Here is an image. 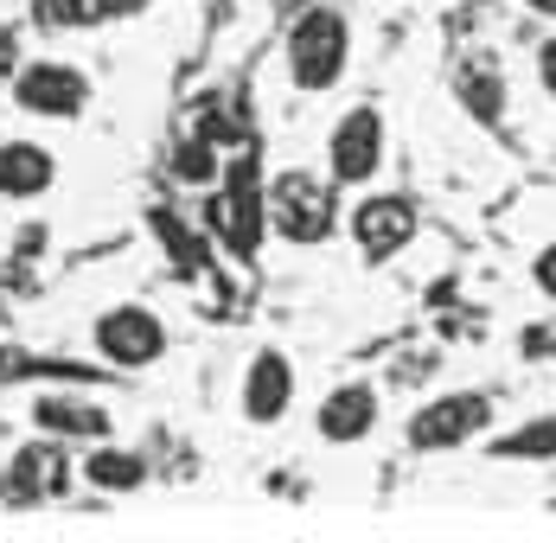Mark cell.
<instances>
[{
  "label": "cell",
  "instance_id": "ba28073f",
  "mask_svg": "<svg viewBox=\"0 0 556 543\" xmlns=\"http://www.w3.org/2000/svg\"><path fill=\"white\" fill-rule=\"evenodd\" d=\"M345 224H352V243H358L365 263H396L416 243V230H422L416 199H403V192H365Z\"/></svg>",
  "mask_w": 556,
  "mask_h": 543
},
{
  "label": "cell",
  "instance_id": "cb8c5ba5",
  "mask_svg": "<svg viewBox=\"0 0 556 543\" xmlns=\"http://www.w3.org/2000/svg\"><path fill=\"white\" fill-rule=\"evenodd\" d=\"M531 13H544V20H556V0H525Z\"/></svg>",
  "mask_w": 556,
  "mask_h": 543
},
{
  "label": "cell",
  "instance_id": "2e32d148",
  "mask_svg": "<svg viewBox=\"0 0 556 543\" xmlns=\"http://www.w3.org/2000/svg\"><path fill=\"white\" fill-rule=\"evenodd\" d=\"M154 237H161V250L179 263V275H186V281H192V275H205V263H212V243H205V237H199V230H192L179 212H167V205H161V212H154Z\"/></svg>",
  "mask_w": 556,
  "mask_h": 543
},
{
  "label": "cell",
  "instance_id": "4fadbf2b",
  "mask_svg": "<svg viewBox=\"0 0 556 543\" xmlns=\"http://www.w3.org/2000/svg\"><path fill=\"white\" fill-rule=\"evenodd\" d=\"M7 473H13V498H20V505H39V498L71 492V467H64V454H58L52 434H46L39 447H20V454L7 460Z\"/></svg>",
  "mask_w": 556,
  "mask_h": 543
},
{
  "label": "cell",
  "instance_id": "3957f363",
  "mask_svg": "<svg viewBox=\"0 0 556 543\" xmlns=\"http://www.w3.org/2000/svg\"><path fill=\"white\" fill-rule=\"evenodd\" d=\"M205 237L224 243L230 256H256L263 250L269 212H263V173H256L250 154L224 166V186H212V199H205Z\"/></svg>",
  "mask_w": 556,
  "mask_h": 543
},
{
  "label": "cell",
  "instance_id": "9a60e30c",
  "mask_svg": "<svg viewBox=\"0 0 556 543\" xmlns=\"http://www.w3.org/2000/svg\"><path fill=\"white\" fill-rule=\"evenodd\" d=\"M454 97H460V109L473 115V122H500L505 115V77L493 58H467L460 71H454Z\"/></svg>",
  "mask_w": 556,
  "mask_h": 543
},
{
  "label": "cell",
  "instance_id": "277c9868",
  "mask_svg": "<svg viewBox=\"0 0 556 543\" xmlns=\"http://www.w3.org/2000/svg\"><path fill=\"white\" fill-rule=\"evenodd\" d=\"M90 339H97V358L110 365V371H148V365H161L167 358V320L154 314V307H141V301H115L97 314L90 326Z\"/></svg>",
  "mask_w": 556,
  "mask_h": 543
},
{
  "label": "cell",
  "instance_id": "d4e9b609",
  "mask_svg": "<svg viewBox=\"0 0 556 543\" xmlns=\"http://www.w3.org/2000/svg\"><path fill=\"white\" fill-rule=\"evenodd\" d=\"M281 7H288V13H294V7H307V0H281Z\"/></svg>",
  "mask_w": 556,
  "mask_h": 543
},
{
  "label": "cell",
  "instance_id": "5b68a950",
  "mask_svg": "<svg viewBox=\"0 0 556 543\" xmlns=\"http://www.w3.org/2000/svg\"><path fill=\"white\" fill-rule=\"evenodd\" d=\"M13 103L39 122H77L90 109V77L64 58H20V71L7 77Z\"/></svg>",
  "mask_w": 556,
  "mask_h": 543
},
{
  "label": "cell",
  "instance_id": "8992f818",
  "mask_svg": "<svg viewBox=\"0 0 556 543\" xmlns=\"http://www.w3.org/2000/svg\"><path fill=\"white\" fill-rule=\"evenodd\" d=\"M486 429H493V396L486 390H447L409 416V447L416 454H454V447L480 441Z\"/></svg>",
  "mask_w": 556,
  "mask_h": 543
},
{
  "label": "cell",
  "instance_id": "7402d4cb",
  "mask_svg": "<svg viewBox=\"0 0 556 543\" xmlns=\"http://www.w3.org/2000/svg\"><path fill=\"white\" fill-rule=\"evenodd\" d=\"M154 0H97V20H135V13H148Z\"/></svg>",
  "mask_w": 556,
  "mask_h": 543
},
{
  "label": "cell",
  "instance_id": "44dd1931",
  "mask_svg": "<svg viewBox=\"0 0 556 543\" xmlns=\"http://www.w3.org/2000/svg\"><path fill=\"white\" fill-rule=\"evenodd\" d=\"M538 84H544V97L556 103V39H544V46H538Z\"/></svg>",
  "mask_w": 556,
  "mask_h": 543
},
{
  "label": "cell",
  "instance_id": "8fae6325",
  "mask_svg": "<svg viewBox=\"0 0 556 543\" xmlns=\"http://www.w3.org/2000/svg\"><path fill=\"white\" fill-rule=\"evenodd\" d=\"M58 186V154L46 141H0V199L33 205Z\"/></svg>",
  "mask_w": 556,
  "mask_h": 543
},
{
  "label": "cell",
  "instance_id": "e0dca14e",
  "mask_svg": "<svg viewBox=\"0 0 556 543\" xmlns=\"http://www.w3.org/2000/svg\"><path fill=\"white\" fill-rule=\"evenodd\" d=\"M493 454H500V460H556V416H538V422H525V429L500 434Z\"/></svg>",
  "mask_w": 556,
  "mask_h": 543
},
{
  "label": "cell",
  "instance_id": "7a4b0ae2",
  "mask_svg": "<svg viewBox=\"0 0 556 543\" xmlns=\"http://www.w3.org/2000/svg\"><path fill=\"white\" fill-rule=\"evenodd\" d=\"M263 212H269V237L314 250L339 230V186L327 173L307 166H281L276 179H263Z\"/></svg>",
  "mask_w": 556,
  "mask_h": 543
},
{
  "label": "cell",
  "instance_id": "9c48e42d",
  "mask_svg": "<svg viewBox=\"0 0 556 543\" xmlns=\"http://www.w3.org/2000/svg\"><path fill=\"white\" fill-rule=\"evenodd\" d=\"M288 409H294V358L276 352V345H263L250 358V371H243V422L276 429Z\"/></svg>",
  "mask_w": 556,
  "mask_h": 543
},
{
  "label": "cell",
  "instance_id": "5bb4252c",
  "mask_svg": "<svg viewBox=\"0 0 556 543\" xmlns=\"http://www.w3.org/2000/svg\"><path fill=\"white\" fill-rule=\"evenodd\" d=\"M148 473H154V467H148V454H141V447H115L110 434H103V441L90 447V460H84V480H90L97 492H110V498L141 492V487H148Z\"/></svg>",
  "mask_w": 556,
  "mask_h": 543
},
{
  "label": "cell",
  "instance_id": "30bf717a",
  "mask_svg": "<svg viewBox=\"0 0 556 543\" xmlns=\"http://www.w3.org/2000/svg\"><path fill=\"white\" fill-rule=\"evenodd\" d=\"M378 390L371 383H333L320 403H314V434L320 441H333V447H352V441H365V434L378 429Z\"/></svg>",
  "mask_w": 556,
  "mask_h": 543
},
{
  "label": "cell",
  "instance_id": "7c38bea8",
  "mask_svg": "<svg viewBox=\"0 0 556 543\" xmlns=\"http://www.w3.org/2000/svg\"><path fill=\"white\" fill-rule=\"evenodd\" d=\"M33 422H39V434H52V441H103L110 434V409L90 403V396H71V390H46L33 403Z\"/></svg>",
  "mask_w": 556,
  "mask_h": 543
},
{
  "label": "cell",
  "instance_id": "52a82bcc",
  "mask_svg": "<svg viewBox=\"0 0 556 543\" xmlns=\"http://www.w3.org/2000/svg\"><path fill=\"white\" fill-rule=\"evenodd\" d=\"M384 154H390L384 115L371 103L345 109L333 122V135H327V179H333V186H371V179L384 173Z\"/></svg>",
  "mask_w": 556,
  "mask_h": 543
},
{
  "label": "cell",
  "instance_id": "d6986e66",
  "mask_svg": "<svg viewBox=\"0 0 556 543\" xmlns=\"http://www.w3.org/2000/svg\"><path fill=\"white\" fill-rule=\"evenodd\" d=\"M33 26H46V33H84V26H97V0H33Z\"/></svg>",
  "mask_w": 556,
  "mask_h": 543
},
{
  "label": "cell",
  "instance_id": "ffe728a7",
  "mask_svg": "<svg viewBox=\"0 0 556 543\" xmlns=\"http://www.w3.org/2000/svg\"><path fill=\"white\" fill-rule=\"evenodd\" d=\"M531 281H538L544 301H556V243H544V250L531 256Z\"/></svg>",
  "mask_w": 556,
  "mask_h": 543
},
{
  "label": "cell",
  "instance_id": "603a6c76",
  "mask_svg": "<svg viewBox=\"0 0 556 543\" xmlns=\"http://www.w3.org/2000/svg\"><path fill=\"white\" fill-rule=\"evenodd\" d=\"M20 71V39H13V26H0V84Z\"/></svg>",
  "mask_w": 556,
  "mask_h": 543
},
{
  "label": "cell",
  "instance_id": "6da1fadb",
  "mask_svg": "<svg viewBox=\"0 0 556 543\" xmlns=\"http://www.w3.org/2000/svg\"><path fill=\"white\" fill-rule=\"evenodd\" d=\"M281 64H288V84L301 97H327L345 77V64H352V20L339 13L333 0L294 7V26L281 39Z\"/></svg>",
  "mask_w": 556,
  "mask_h": 543
},
{
  "label": "cell",
  "instance_id": "ac0fdd59",
  "mask_svg": "<svg viewBox=\"0 0 556 543\" xmlns=\"http://www.w3.org/2000/svg\"><path fill=\"white\" fill-rule=\"evenodd\" d=\"M218 166H224V154H218V141H205V135L179 141V154H173V173H179L186 186H212V179H218Z\"/></svg>",
  "mask_w": 556,
  "mask_h": 543
}]
</instances>
